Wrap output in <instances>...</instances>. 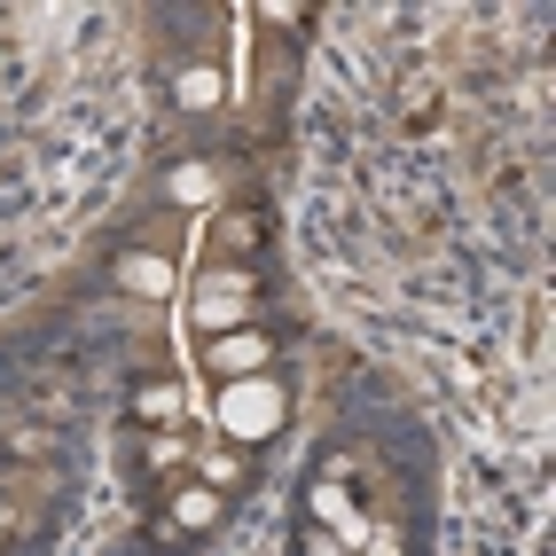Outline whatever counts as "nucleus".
Instances as JSON below:
<instances>
[{"instance_id":"f257e3e1","label":"nucleus","mask_w":556,"mask_h":556,"mask_svg":"<svg viewBox=\"0 0 556 556\" xmlns=\"http://www.w3.org/2000/svg\"><path fill=\"white\" fill-rule=\"evenodd\" d=\"M110 556H165V548H157V541H118Z\"/></svg>"}]
</instances>
